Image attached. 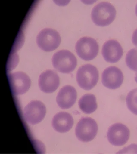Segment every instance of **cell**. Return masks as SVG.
<instances>
[{
    "mask_svg": "<svg viewBox=\"0 0 137 154\" xmlns=\"http://www.w3.org/2000/svg\"><path fill=\"white\" fill-rule=\"evenodd\" d=\"M46 113V107L43 103L39 101H32L25 106L23 115L25 121L35 125L44 119Z\"/></svg>",
    "mask_w": 137,
    "mask_h": 154,
    "instance_id": "7",
    "label": "cell"
},
{
    "mask_svg": "<svg viewBox=\"0 0 137 154\" xmlns=\"http://www.w3.org/2000/svg\"><path fill=\"white\" fill-rule=\"evenodd\" d=\"M135 13H136V16H137V4L136 6Z\"/></svg>",
    "mask_w": 137,
    "mask_h": 154,
    "instance_id": "21",
    "label": "cell"
},
{
    "mask_svg": "<svg viewBox=\"0 0 137 154\" xmlns=\"http://www.w3.org/2000/svg\"><path fill=\"white\" fill-rule=\"evenodd\" d=\"M102 55L104 60L110 63H115L123 55V49L120 43L115 40L106 42L102 46Z\"/></svg>",
    "mask_w": 137,
    "mask_h": 154,
    "instance_id": "12",
    "label": "cell"
},
{
    "mask_svg": "<svg viewBox=\"0 0 137 154\" xmlns=\"http://www.w3.org/2000/svg\"><path fill=\"white\" fill-rule=\"evenodd\" d=\"M116 11L110 3L106 2L97 4L91 12L92 21L95 25L100 27L108 26L115 19Z\"/></svg>",
    "mask_w": 137,
    "mask_h": 154,
    "instance_id": "1",
    "label": "cell"
},
{
    "mask_svg": "<svg viewBox=\"0 0 137 154\" xmlns=\"http://www.w3.org/2000/svg\"><path fill=\"white\" fill-rule=\"evenodd\" d=\"M132 42L133 44L137 47V29H136L133 34L132 36Z\"/></svg>",
    "mask_w": 137,
    "mask_h": 154,
    "instance_id": "19",
    "label": "cell"
},
{
    "mask_svg": "<svg viewBox=\"0 0 137 154\" xmlns=\"http://www.w3.org/2000/svg\"><path fill=\"white\" fill-rule=\"evenodd\" d=\"M126 103L129 110L137 115V88L129 92L126 96Z\"/></svg>",
    "mask_w": 137,
    "mask_h": 154,
    "instance_id": "16",
    "label": "cell"
},
{
    "mask_svg": "<svg viewBox=\"0 0 137 154\" xmlns=\"http://www.w3.org/2000/svg\"><path fill=\"white\" fill-rule=\"evenodd\" d=\"M99 77V71L96 67L91 64H86L78 69L76 81L80 88L88 91L96 85Z\"/></svg>",
    "mask_w": 137,
    "mask_h": 154,
    "instance_id": "3",
    "label": "cell"
},
{
    "mask_svg": "<svg viewBox=\"0 0 137 154\" xmlns=\"http://www.w3.org/2000/svg\"><path fill=\"white\" fill-rule=\"evenodd\" d=\"M135 81L137 83V72L136 73L135 76Z\"/></svg>",
    "mask_w": 137,
    "mask_h": 154,
    "instance_id": "20",
    "label": "cell"
},
{
    "mask_svg": "<svg viewBox=\"0 0 137 154\" xmlns=\"http://www.w3.org/2000/svg\"><path fill=\"white\" fill-rule=\"evenodd\" d=\"M9 84L12 94L15 96L23 95L29 90L31 81L29 76L22 72H17L9 75Z\"/></svg>",
    "mask_w": 137,
    "mask_h": 154,
    "instance_id": "8",
    "label": "cell"
},
{
    "mask_svg": "<svg viewBox=\"0 0 137 154\" xmlns=\"http://www.w3.org/2000/svg\"><path fill=\"white\" fill-rule=\"evenodd\" d=\"M52 65L58 71L62 73H70L73 71L77 65L76 56L70 51L61 50L53 56Z\"/></svg>",
    "mask_w": 137,
    "mask_h": 154,
    "instance_id": "2",
    "label": "cell"
},
{
    "mask_svg": "<svg viewBox=\"0 0 137 154\" xmlns=\"http://www.w3.org/2000/svg\"><path fill=\"white\" fill-rule=\"evenodd\" d=\"M98 129V125L94 119L91 117H84L77 123L75 130L76 136L81 141L89 142L96 137Z\"/></svg>",
    "mask_w": 137,
    "mask_h": 154,
    "instance_id": "4",
    "label": "cell"
},
{
    "mask_svg": "<svg viewBox=\"0 0 137 154\" xmlns=\"http://www.w3.org/2000/svg\"><path fill=\"white\" fill-rule=\"evenodd\" d=\"M124 77L120 69L110 66L105 69L101 75V82L104 87L111 90L117 89L122 85Z\"/></svg>",
    "mask_w": 137,
    "mask_h": 154,
    "instance_id": "10",
    "label": "cell"
},
{
    "mask_svg": "<svg viewBox=\"0 0 137 154\" xmlns=\"http://www.w3.org/2000/svg\"><path fill=\"white\" fill-rule=\"evenodd\" d=\"M61 42L59 33L51 28H45L42 30L36 37V43L38 47L46 52L56 49Z\"/></svg>",
    "mask_w": 137,
    "mask_h": 154,
    "instance_id": "5",
    "label": "cell"
},
{
    "mask_svg": "<svg viewBox=\"0 0 137 154\" xmlns=\"http://www.w3.org/2000/svg\"><path fill=\"white\" fill-rule=\"evenodd\" d=\"M130 137L129 130L124 125L117 123L110 127L107 133L110 143L116 146L125 144Z\"/></svg>",
    "mask_w": 137,
    "mask_h": 154,
    "instance_id": "9",
    "label": "cell"
},
{
    "mask_svg": "<svg viewBox=\"0 0 137 154\" xmlns=\"http://www.w3.org/2000/svg\"><path fill=\"white\" fill-rule=\"evenodd\" d=\"M38 84L41 91L46 94H51L54 92L59 86V77L54 71L47 70L39 75Z\"/></svg>",
    "mask_w": 137,
    "mask_h": 154,
    "instance_id": "11",
    "label": "cell"
},
{
    "mask_svg": "<svg viewBox=\"0 0 137 154\" xmlns=\"http://www.w3.org/2000/svg\"><path fill=\"white\" fill-rule=\"evenodd\" d=\"M74 124L73 117L70 113L61 112L55 115L52 120L54 129L59 133H66L70 130Z\"/></svg>",
    "mask_w": 137,
    "mask_h": 154,
    "instance_id": "14",
    "label": "cell"
},
{
    "mask_svg": "<svg viewBox=\"0 0 137 154\" xmlns=\"http://www.w3.org/2000/svg\"><path fill=\"white\" fill-rule=\"evenodd\" d=\"M118 154H137V145L133 144L120 151Z\"/></svg>",
    "mask_w": 137,
    "mask_h": 154,
    "instance_id": "18",
    "label": "cell"
},
{
    "mask_svg": "<svg viewBox=\"0 0 137 154\" xmlns=\"http://www.w3.org/2000/svg\"><path fill=\"white\" fill-rule=\"evenodd\" d=\"M76 50L78 55L83 60H93L99 52V45L94 38L85 36L77 41Z\"/></svg>",
    "mask_w": 137,
    "mask_h": 154,
    "instance_id": "6",
    "label": "cell"
},
{
    "mask_svg": "<svg viewBox=\"0 0 137 154\" xmlns=\"http://www.w3.org/2000/svg\"><path fill=\"white\" fill-rule=\"evenodd\" d=\"M126 63L129 68L137 72V49L129 51L126 57Z\"/></svg>",
    "mask_w": 137,
    "mask_h": 154,
    "instance_id": "17",
    "label": "cell"
},
{
    "mask_svg": "<svg viewBox=\"0 0 137 154\" xmlns=\"http://www.w3.org/2000/svg\"><path fill=\"white\" fill-rule=\"evenodd\" d=\"M79 105L83 113L91 114L95 112L97 108L96 97L93 94H85L79 100Z\"/></svg>",
    "mask_w": 137,
    "mask_h": 154,
    "instance_id": "15",
    "label": "cell"
},
{
    "mask_svg": "<svg viewBox=\"0 0 137 154\" xmlns=\"http://www.w3.org/2000/svg\"><path fill=\"white\" fill-rule=\"evenodd\" d=\"M77 97L76 89L73 86H65L58 93L56 97L57 103L61 109H69L76 103Z\"/></svg>",
    "mask_w": 137,
    "mask_h": 154,
    "instance_id": "13",
    "label": "cell"
}]
</instances>
